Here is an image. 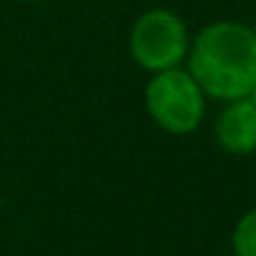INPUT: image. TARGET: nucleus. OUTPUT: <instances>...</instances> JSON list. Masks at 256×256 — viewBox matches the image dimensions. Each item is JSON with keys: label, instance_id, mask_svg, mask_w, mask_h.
<instances>
[{"label": "nucleus", "instance_id": "nucleus-1", "mask_svg": "<svg viewBox=\"0 0 256 256\" xmlns=\"http://www.w3.org/2000/svg\"><path fill=\"white\" fill-rule=\"evenodd\" d=\"M189 72L212 100L234 102L256 85V35L239 20L204 25L189 45Z\"/></svg>", "mask_w": 256, "mask_h": 256}, {"label": "nucleus", "instance_id": "nucleus-2", "mask_svg": "<svg viewBox=\"0 0 256 256\" xmlns=\"http://www.w3.org/2000/svg\"><path fill=\"white\" fill-rule=\"evenodd\" d=\"M144 107L160 130L170 134H189L204 120L206 94L189 70L170 68L152 72L144 87Z\"/></svg>", "mask_w": 256, "mask_h": 256}, {"label": "nucleus", "instance_id": "nucleus-3", "mask_svg": "<svg viewBox=\"0 0 256 256\" xmlns=\"http://www.w3.org/2000/svg\"><path fill=\"white\" fill-rule=\"evenodd\" d=\"M130 55L147 72L179 68L189 55V30L182 15L170 8L144 10L130 30Z\"/></svg>", "mask_w": 256, "mask_h": 256}, {"label": "nucleus", "instance_id": "nucleus-4", "mask_svg": "<svg viewBox=\"0 0 256 256\" xmlns=\"http://www.w3.org/2000/svg\"><path fill=\"white\" fill-rule=\"evenodd\" d=\"M216 142L224 152L234 157H246L256 152V107L249 97L226 102L224 112L214 127Z\"/></svg>", "mask_w": 256, "mask_h": 256}, {"label": "nucleus", "instance_id": "nucleus-5", "mask_svg": "<svg viewBox=\"0 0 256 256\" xmlns=\"http://www.w3.org/2000/svg\"><path fill=\"white\" fill-rule=\"evenodd\" d=\"M234 256H256V206L242 214L232 234Z\"/></svg>", "mask_w": 256, "mask_h": 256}, {"label": "nucleus", "instance_id": "nucleus-6", "mask_svg": "<svg viewBox=\"0 0 256 256\" xmlns=\"http://www.w3.org/2000/svg\"><path fill=\"white\" fill-rule=\"evenodd\" d=\"M249 100H252V104L256 107V85L252 87V92H249Z\"/></svg>", "mask_w": 256, "mask_h": 256}, {"label": "nucleus", "instance_id": "nucleus-7", "mask_svg": "<svg viewBox=\"0 0 256 256\" xmlns=\"http://www.w3.org/2000/svg\"><path fill=\"white\" fill-rule=\"evenodd\" d=\"M252 30H254V35H256V18H254V25H252Z\"/></svg>", "mask_w": 256, "mask_h": 256}, {"label": "nucleus", "instance_id": "nucleus-8", "mask_svg": "<svg viewBox=\"0 0 256 256\" xmlns=\"http://www.w3.org/2000/svg\"><path fill=\"white\" fill-rule=\"evenodd\" d=\"M25 2H42V0H25Z\"/></svg>", "mask_w": 256, "mask_h": 256}]
</instances>
